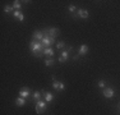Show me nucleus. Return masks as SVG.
Wrapping results in <instances>:
<instances>
[{"label":"nucleus","mask_w":120,"mask_h":115,"mask_svg":"<svg viewBox=\"0 0 120 115\" xmlns=\"http://www.w3.org/2000/svg\"><path fill=\"white\" fill-rule=\"evenodd\" d=\"M30 50L33 53V55L37 56V58H42L44 56V50H45V47H44V45L41 44L40 41H35V40H32V41L30 42Z\"/></svg>","instance_id":"obj_1"},{"label":"nucleus","mask_w":120,"mask_h":115,"mask_svg":"<svg viewBox=\"0 0 120 115\" xmlns=\"http://www.w3.org/2000/svg\"><path fill=\"white\" fill-rule=\"evenodd\" d=\"M46 101H45V100H40V101H37L36 102V106H35V107H36V113L37 114H44L45 113V110H46V109H47V105H46Z\"/></svg>","instance_id":"obj_2"},{"label":"nucleus","mask_w":120,"mask_h":115,"mask_svg":"<svg viewBox=\"0 0 120 115\" xmlns=\"http://www.w3.org/2000/svg\"><path fill=\"white\" fill-rule=\"evenodd\" d=\"M55 42V37H51V36H45L44 38H42L41 44L44 45V47H51V45Z\"/></svg>","instance_id":"obj_3"},{"label":"nucleus","mask_w":120,"mask_h":115,"mask_svg":"<svg viewBox=\"0 0 120 115\" xmlns=\"http://www.w3.org/2000/svg\"><path fill=\"white\" fill-rule=\"evenodd\" d=\"M102 95H104L105 99H112V97L115 96V91H114V88L107 87V88H104V91H102Z\"/></svg>","instance_id":"obj_4"},{"label":"nucleus","mask_w":120,"mask_h":115,"mask_svg":"<svg viewBox=\"0 0 120 115\" xmlns=\"http://www.w3.org/2000/svg\"><path fill=\"white\" fill-rule=\"evenodd\" d=\"M73 47H69V49H65V50L61 51V54H60L59 56V63H65L68 59V56H69V51L72 50Z\"/></svg>","instance_id":"obj_5"},{"label":"nucleus","mask_w":120,"mask_h":115,"mask_svg":"<svg viewBox=\"0 0 120 115\" xmlns=\"http://www.w3.org/2000/svg\"><path fill=\"white\" fill-rule=\"evenodd\" d=\"M64 83L63 82H60V80H56L55 79V77H52V88L54 90H56V91H63L64 90Z\"/></svg>","instance_id":"obj_6"},{"label":"nucleus","mask_w":120,"mask_h":115,"mask_svg":"<svg viewBox=\"0 0 120 115\" xmlns=\"http://www.w3.org/2000/svg\"><path fill=\"white\" fill-rule=\"evenodd\" d=\"M44 37H45V34H44L42 31H35L33 34H32V40H35V41H40V42L42 41Z\"/></svg>","instance_id":"obj_7"},{"label":"nucleus","mask_w":120,"mask_h":115,"mask_svg":"<svg viewBox=\"0 0 120 115\" xmlns=\"http://www.w3.org/2000/svg\"><path fill=\"white\" fill-rule=\"evenodd\" d=\"M19 96L21 97H23V99H28V97L31 96V91H30V88H27V87H23L21 91H19Z\"/></svg>","instance_id":"obj_8"},{"label":"nucleus","mask_w":120,"mask_h":115,"mask_svg":"<svg viewBox=\"0 0 120 115\" xmlns=\"http://www.w3.org/2000/svg\"><path fill=\"white\" fill-rule=\"evenodd\" d=\"M44 32H47V34H49V36H51V37H55L56 34L59 33V28L50 27V28H46V30L44 31Z\"/></svg>","instance_id":"obj_9"},{"label":"nucleus","mask_w":120,"mask_h":115,"mask_svg":"<svg viewBox=\"0 0 120 115\" xmlns=\"http://www.w3.org/2000/svg\"><path fill=\"white\" fill-rule=\"evenodd\" d=\"M77 15L81 17V18H83V19H87L88 17H90V13H88V10H86V9H78L77 10Z\"/></svg>","instance_id":"obj_10"},{"label":"nucleus","mask_w":120,"mask_h":115,"mask_svg":"<svg viewBox=\"0 0 120 115\" xmlns=\"http://www.w3.org/2000/svg\"><path fill=\"white\" fill-rule=\"evenodd\" d=\"M42 93H44V97H45V101H46V102H51L54 100V95L51 93V92L42 91Z\"/></svg>","instance_id":"obj_11"},{"label":"nucleus","mask_w":120,"mask_h":115,"mask_svg":"<svg viewBox=\"0 0 120 115\" xmlns=\"http://www.w3.org/2000/svg\"><path fill=\"white\" fill-rule=\"evenodd\" d=\"M88 50H90V49H88V46L83 44V45H81V46H79L78 54H79V55H86V54L88 53Z\"/></svg>","instance_id":"obj_12"},{"label":"nucleus","mask_w":120,"mask_h":115,"mask_svg":"<svg viewBox=\"0 0 120 115\" xmlns=\"http://www.w3.org/2000/svg\"><path fill=\"white\" fill-rule=\"evenodd\" d=\"M15 105L18 106V107L24 106V105H26V99H23V97H21V96H18V97L15 99Z\"/></svg>","instance_id":"obj_13"},{"label":"nucleus","mask_w":120,"mask_h":115,"mask_svg":"<svg viewBox=\"0 0 120 115\" xmlns=\"http://www.w3.org/2000/svg\"><path fill=\"white\" fill-rule=\"evenodd\" d=\"M44 54L45 56H50V58H52V55H54V50H52V47H45V50H44Z\"/></svg>","instance_id":"obj_14"},{"label":"nucleus","mask_w":120,"mask_h":115,"mask_svg":"<svg viewBox=\"0 0 120 115\" xmlns=\"http://www.w3.org/2000/svg\"><path fill=\"white\" fill-rule=\"evenodd\" d=\"M32 100H33L35 102L40 101V100H41V92H40V91H35V92H33V95H32Z\"/></svg>","instance_id":"obj_15"},{"label":"nucleus","mask_w":120,"mask_h":115,"mask_svg":"<svg viewBox=\"0 0 120 115\" xmlns=\"http://www.w3.org/2000/svg\"><path fill=\"white\" fill-rule=\"evenodd\" d=\"M21 7H22V4H21V1H14L13 3V8H14V10H19L21 9Z\"/></svg>","instance_id":"obj_16"},{"label":"nucleus","mask_w":120,"mask_h":115,"mask_svg":"<svg viewBox=\"0 0 120 115\" xmlns=\"http://www.w3.org/2000/svg\"><path fill=\"white\" fill-rule=\"evenodd\" d=\"M52 64H54V59H52V58H47V59L45 60V65H46V67H51Z\"/></svg>","instance_id":"obj_17"},{"label":"nucleus","mask_w":120,"mask_h":115,"mask_svg":"<svg viewBox=\"0 0 120 115\" xmlns=\"http://www.w3.org/2000/svg\"><path fill=\"white\" fill-rule=\"evenodd\" d=\"M4 12L5 13H12V12H14V8L10 7V5H7V7L4 8Z\"/></svg>","instance_id":"obj_18"},{"label":"nucleus","mask_w":120,"mask_h":115,"mask_svg":"<svg viewBox=\"0 0 120 115\" xmlns=\"http://www.w3.org/2000/svg\"><path fill=\"white\" fill-rule=\"evenodd\" d=\"M65 47V44L63 41H59L58 44H56V49H58V50H61V49H64Z\"/></svg>","instance_id":"obj_19"},{"label":"nucleus","mask_w":120,"mask_h":115,"mask_svg":"<svg viewBox=\"0 0 120 115\" xmlns=\"http://www.w3.org/2000/svg\"><path fill=\"white\" fill-rule=\"evenodd\" d=\"M21 14H22L21 10H14V12H13V17H14V18H18V19H19Z\"/></svg>","instance_id":"obj_20"},{"label":"nucleus","mask_w":120,"mask_h":115,"mask_svg":"<svg viewBox=\"0 0 120 115\" xmlns=\"http://www.w3.org/2000/svg\"><path fill=\"white\" fill-rule=\"evenodd\" d=\"M68 10H69L70 13H73V12H75V10H78V9H77L74 5H69V7H68Z\"/></svg>","instance_id":"obj_21"},{"label":"nucleus","mask_w":120,"mask_h":115,"mask_svg":"<svg viewBox=\"0 0 120 115\" xmlns=\"http://www.w3.org/2000/svg\"><path fill=\"white\" fill-rule=\"evenodd\" d=\"M98 87H100V88H104V87H105V80H102V79L98 80Z\"/></svg>","instance_id":"obj_22"}]
</instances>
